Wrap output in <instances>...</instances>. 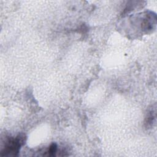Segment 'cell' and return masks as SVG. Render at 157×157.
<instances>
[{
	"label": "cell",
	"mask_w": 157,
	"mask_h": 157,
	"mask_svg": "<svg viewBox=\"0 0 157 157\" xmlns=\"http://www.w3.org/2000/svg\"><path fill=\"white\" fill-rule=\"evenodd\" d=\"M25 142V136L19 134L15 138H11L7 140L5 147L2 151L1 156H16L18 155L20 147Z\"/></svg>",
	"instance_id": "obj_1"
},
{
	"label": "cell",
	"mask_w": 157,
	"mask_h": 157,
	"mask_svg": "<svg viewBox=\"0 0 157 157\" xmlns=\"http://www.w3.org/2000/svg\"><path fill=\"white\" fill-rule=\"evenodd\" d=\"M156 117V110L155 109H151L150 110V112L148 113L147 118H146V121L145 124L148 126H151V124H153L155 121Z\"/></svg>",
	"instance_id": "obj_2"
},
{
	"label": "cell",
	"mask_w": 157,
	"mask_h": 157,
	"mask_svg": "<svg viewBox=\"0 0 157 157\" xmlns=\"http://www.w3.org/2000/svg\"><path fill=\"white\" fill-rule=\"evenodd\" d=\"M56 151H57V146H56V144H52L48 151H47V156H53L55 155L56 153Z\"/></svg>",
	"instance_id": "obj_3"
}]
</instances>
